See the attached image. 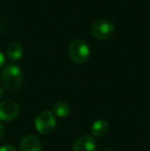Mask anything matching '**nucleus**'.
Returning a JSON list of instances; mask_svg holds the SVG:
<instances>
[{
	"label": "nucleus",
	"instance_id": "1",
	"mask_svg": "<svg viewBox=\"0 0 150 151\" xmlns=\"http://www.w3.org/2000/svg\"><path fill=\"white\" fill-rule=\"evenodd\" d=\"M24 74L19 66L8 64L4 67L1 73V83L5 90L9 91H17L22 86Z\"/></svg>",
	"mask_w": 150,
	"mask_h": 151
},
{
	"label": "nucleus",
	"instance_id": "2",
	"mask_svg": "<svg viewBox=\"0 0 150 151\" xmlns=\"http://www.w3.org/2000/svg\"><path fill=\"white\" fill-rule=\"evenodd\" d=\"M90 54L88 43L82 38H74L68 46V55L75 64H83L88 61Z\"/></svg>",
	"mask_w": 150,
	"mask_h": 151
},
{
	"label": "nucleus",
	"instance_id": "3",
	"mask_svg": "<svg viewBox=\"0 0 150 151\" xmlns=\"http://www.w3.org/2000/svg\"><path fill=\"white\" fill-rule=\"evenodd\" d=\"M57 125V121L55 118V115L52 113V111L40 112L35 118V127L37 132L42 135H50L55 131Z\"/></svg>",
	"mask_w": 150,
	"mask_h": 151
},
{
	"label": "nucleus",
	"instance_id": "4",
	"mask_svg": "<svg viewBox=\"0 0 150 151\" xmlns=\"http://www.w3.org/2000/svg\"><path fill=\"white\" fill-rule=\"evenodd\" d=\"M114 30H115L114 24L110 20H106V19L95 21L90 26V32L93 36L103 40L110 38L113 35Z\"/></svg>",
	"mask_w": 150,
	"mask_h": 151
},
{
	"label": "nucleus",
	"instance_id": "5",
	"mask_svg": "<svg viewBox=\"0 0 150 151\" xmlns=\"http://www.w3.org/2000/svg\"><path fill=\"white\" fill-rule=\"evenodd\" d=\"M20 113V105L14 100H4L0 102V120L11 121Z\"/></svg>",
	"mask_w": 150,
	"mask_h": 151
},
{
	"label": "nucleus",
	"instance_id": "6",
	"mask_svg": "<svg viewBox=\"0 0 150 151\" xmlns=\"http://www.w3.org/2000/svg\"><path fill=\"white\" fill-rule=\"evenodd\" d=\"M97 141L93 136L83 135L76 139L72 145V151H95Z\"/></svg>",
	"mask_w": 150,
	"mask_h": 151
},
{
	"label": "nucleus",
	"instance_id": "7",
	"mask_svg": "<svg viewBox=\"0 0 150 151\" xmlns=\"http://www.w3.org/2000/svg\"><path fill=\"white\" fill-rule=\"evenodd\" d=\"M41 142L34 135H27L20 141L21 151H41Z\"/></svg>",
	"mask_w": 150,
	"mask_h": 151
},
{
	"label": "nucleus",
	"instance_id": "8",
	"mask_svg": "<svg viewBox=\"0 0 150 151\" xmlns=\"http://www.w3.org/2000/svg\"><path fill=\"white\" fill-rule=\"evenodd\" d=\"M6 55L12 61H19L24 55L23 45L18 41H11L6 46Z\"/></svg>",
	"mask_w": 150,
	"mask_h": 151
},
{
	"label": "nucleus",
	"instance_id": "9",
	"mask_svg": "<svg viewBox=\"0 0 150 151\" xmlns=\"http://www.w3.org/2000/svg\"><path fill=\"white\" fill-rule=\"evenodd\" d=\"M109 131V123L106 119H97L94 121L90 127V134L93 137H102L106 135L107 132Z\"/></svg>",
	"mask_w": 150,
	"mask_h": 151
},
{
	"label": "nucleus",
	"instance_id": "10",
	"mask_svg": "<svg viewBox=\"0 0 150 151\" xmlns=\"http://www.w3.org/2000/svg\"><path fill=\"white\" fill-rule=\"evenodd\" d=\"M52 113L60 118H66L71 113V106L65 101H59L52 106Z\"/></svg>",
	"mask_w": 150,
	"mask_h": 151
},
{
	"label": "nucleus",
	"instance_id": "11",
	"mask_svg": "<svg viewBox=\"0 0 150 151\" xmlns=\"http://www.w3.org/2000/svg\"><path fill=\"white\" fill-rule=\"evenodd\" d=\"M0 151H18V150L12 145H3L0 147Z\"/></svg>",
	"mask_w": 150,
	"mask_h": 151
},
{
	"label": "nucleus",
	"instance_id": "12",
	"mask_svg": "<svg viewBox=\"0 0 150 151\" xmlns=\"http://www.w3.org/2000/svg\"><path fill=\"white\" fill-rule=\"evenodd\" d=\"M5 127H4V125L2 124L1 122H0V138H3L4 136H5Z\"/></svg>",
	"mask_w": 150,
	"mask_h": 151
},
{
	"label": "nucleus",
	"instance_id": "13",
	"mask_svg": "<svg viewBox=\"0 0 150 151\" xmlns=\"http://www.w3.org/2000/svg\"><path fill=\"white\" fill-rule=\"evenodd\" d=\"M4 63H5V57H4V55L0 52V68L3 67Z\"/></svg>",
	"mask_w": 150,
	"mask_h": 151
},
{
	"label": "nucleus",
	"instance_id": "14",
	"mask_svg": "<svg viewBox=\"0 0 150 151\" xmlns=\"http://www.w3.org/2000/svg\"><path fill=\"white\" fill-rule=\"evenodd\" d=\"M3 93H3V88H2L1 86H0V99H1V98L3 97Z\"/></svg>",
	"mask_w": 150,
	"mask_h": 151
},
{
	"label": "nucleus",
	"instance_id": "15",
	"mask_svg": "<svg viewBox=\"0 0 150 151\" xmlns=\"http://www.w3.org/2000/svg\"><path fill=\"white\" fill-rule=\"evenodd\" d=\"M104 151H115V150H113V149H105Z\"/></svg>",
	"mask_w": 150,
	"mask_h": 151
}]
</instances>
